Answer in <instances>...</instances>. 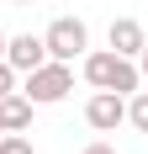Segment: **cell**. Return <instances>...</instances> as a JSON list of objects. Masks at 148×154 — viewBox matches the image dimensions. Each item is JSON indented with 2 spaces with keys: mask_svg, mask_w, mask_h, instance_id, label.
I'll return each mask as SVG.
<instances>
[{
  "mask_svg": "<svg viewBox=\"0 0 148 154\" xmlns=\"http://www.w3.org/2000/svg\"><path fill=\"white\" fill-rule=\"evenodd\" d=\"M79 75H85L95 91H117V96L143 91V69H138V59H122L117 48H95V53L85 48V59H79Z\"/></svg>",
  "mask_w": 148,
  "mask_h": 154,
  "instance_id": "1",
  "label": "cell"
},
{
  "mask_svg": "<svg viewBox=\"0 0 148 154\" xmlns=\"http://www.w3.org/2000/svg\"><path fill=\"white\" fill-rule=\"evenodd\" d=\"M69 91H74V64H64V59H48L32 75H21V96L32 106H58Z\"/></svg>",
  "mask_w": 148,
  "mask_h": 154,
  "instance_id": "2",
  "label": "cell"
},
{
  "mask_svg": "<svg viewBox=\"0 0 148 154\" xmlns=\"http://www.w3.org/2000/svg\"><path fill=\"white\" fill-rule=\"evenodd\" d=\"M43 43H48V59L74 64V59H85V48H90V27L79 16H53L48 32H43Z\"/></svg>",
  "mask_w": 148,
  "mask_h": 154,
  "instance_id": "3",
  "label": "cell"
},
{
  "mask_svg": "<svg viewBox=\"0 0 148 154\" xmlns=\"http://www.w3.org/2000/svg\"><path fill=\"white\" fill-rule=\"evenodd\" d=\"M85 122L95 128V133H117L122 122H127V96H117V91H95L85 101Z\"/></svg>",
  "mask_w": 148,
  "mask_h": 154,
  "instance_id": "4",
  "label": "cell"
},
{
  "mask_svg": "<svg viewBox=\"0 0 148 154\" xmlns=\"http://www.w3.org/2000/svg\"><path fill=\"white\" fill-rule=\"evenodd\" d=\"M5 64H11L16 75H32L37 64H48L43 32H16V37H5Z\"/></svg>",
  "mask_w": 148,
  "mask_h": 154,
  "instance_id": "5",
  "label": "cell"
},
{
  "mask_svg": "<svg viewBox=\"0 0 148 154\" xmlns=\"http://www.w3.org/2000/svg\"><path fill=\"white\" fill-rule=\"evenodd\" d=\"M143 43H148V32H143V21H138V16H117V21L106 27V48H117L122 59H138V53H143Z\"/></svg>",
  "mask_w": 148,
  "mask_h": 154,
  "instance_id": "6",
  "label": "cell"
},
{
  "mask_svg": "<svg viewBox=\"0 0 148 154\" xmlns=\"http://www.w3.org/2000/svg\"><path fill=\"white\" fill-rule=\"evenodd\" d=\"M0 122H5V133H27V128H32V101L21 91L0 96Z\"/></svg>",
  "mask_w": 148,
  "mask_h": 154,
  "instance_id": "7",
  "label": "cell"
},
{
  "mask_svg": "<svg viewBox=\"0 0 148 154\" xmlns=\"http://www.w3.org/2000/svg\"><path fill=\"white\" fill-rule=\"evenodd\" d=\"M127 122H132L138 133H148V91H132V96H127Z\"/></svg>",
  "mask_w": 148,
  "mask_h": 154,
  "instance_id": "8",
  "label": "cell"
},
{
  "mask_svg": "<svg viewBox=\"0 0 148 154\" xmlns=\"http://www.w3.org/2000/svg\"><path fill=\"white\" fill-rule=\"evenodd\" d=\"M0 154H37L27 133H0Z\"/></svg>",
  "mask_w": 148,
  "mask_h": 154,
  "instance_id": "9",
  "label": "cell"
},
{
  "mask_svg": "<svg viewBox=\"0 0 148 154\" xmlns=\"http://www.w3.org/2000/svg\"><path fill=\"white\" fill-rule=\"evenodd\" d=\"M11 91H21V75H16L5 59H0V96H11Z\"/></svg>",
  "mask_w": 148,
  "mask_h": 154,
  "instance_id": "10",
  "label": "cell"
},
{
  "mask_svg": "<svg viewBox=\"0 0 148 154\" xmlns=\"http://www.w3.org/2000/svg\"><path fill=\"white\" fill-rule=\"evenodd\" d=\"M85 154H117V149H111V143H101V138H95V143H85Z\"/></svg>",
  "mask_w": 148,
  "mask_h": 154,
  "instance_id": "11",
  "label": "cell"
},
{
  "mask_svg": "<svg viewBox=\"0 0 148 154\" xmlns=\"http://www.w3.org/2000/svg\"><path fill=\"white\" fill-rule=\"evenodd\" d=\"M138 69H143V80H148V43H143V53H138Z\"/></svg>",
  "mask_w": 148,
  "mask_h": 154,
  "instance_id": "12",
  "label": "cell"
},
{
  "mask_svg": "<svg viewBox=\"0 0 148 154\" xmlns=\"http://www.w3.org/2000/svg\"><path fill=\"white\" fill-rule=\"evenodd\" d=\"M0 59H5V32H0Z\"/></svg>",
  "mask_w": 148,
  "mask_h": 154,
  "instance_id": "13",
  "label": "cell"
},
{
  "mask_svg": "<svg viewBox=\"0 0 148 154\" xmlns=\"http://www.w3.org/2000/svg\"><path fill=\"white\" fill-rule=\"evenodd\" d=\"M11 5H37V0H11Z\"/></svg>",
  "mask_w": 148,
  "mask_h": 154,
  "instance_id": "14",
  "label": "cell"
},
{
  "mask_svg": "<svg viewBox=\"0 0 148 154\" xmlns=\"http://www.w3.org/2000/svg\"><path fill=\"white\" fill-rule=\"evenodd\" d=\"M0 133H5V122H0Z\"/></svg>",
  "mask_w": 148,
  "mask_h": 154,
  "instance_id": "15",
  "label": "cell"
}]
</instances>
